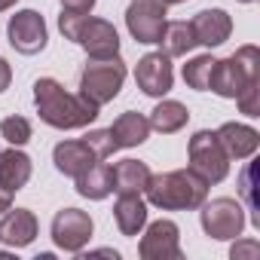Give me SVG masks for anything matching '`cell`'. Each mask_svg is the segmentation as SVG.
I'll return each mask as SVG.
<instances>
[{"label": "cell", "instance_id": "cell-23", "mask_svg": "<svg viewBox=\"0 0 260 260\" xmlns=\"http://www.w3.org/2000/svg\"><path fill=\"white\" fill-rule=\"evenodd\" d=\"M159 46L169 58H181L187 55L193 46H196V37H193V28L190 22H166L162 34H159Z\"/></svg>", "mask_w": 260, "mask_h": 260}, {"label": "cell", "instance_id": "cell-8", "mask_svg": "<svg viewBox=\"0 0 260 260\" xmlns=\"http://www.w3.org/2000/svg\"><path fill=\"white\" fill-rule=\"evenodd\" d=\"M92 239V217L80 208H61L52 217V242L68 251V254H80Z\"/></svg>", "mask_w": 260, "mask_h": 260}, {"label": "cell", "instance_id": "cell-5", "mask_svg": "<svg viewBox=\"0 0 260 260\" xmlns=\"http://www.w3.org/2000/svg\"><path fill=\"white\" fill-rule=\"evenodd\" d=\"M187 156H190V169L205 181V184H220L226 175H230V156L226 150L220 147L217 135L202 128L190 138V147H187Z\"/></svg>", "mask_w": 260, "mask_h": 260}, {"label": "cell", "instance_id": "cell-30", "mask_svg": "<svg viewBox=\"0 0 260 260\" xmlns=\"http://www.w3.org/2000/svg\"><path fill=\"white\" fill-rule=\"evenodd\" d=\"M260 254V245L254 242V239H245V242H236L233 248H230V257L233 260H254Z\"/></svg>", "mask_w": 260, "mask_h": 260}, {"label": "cell", "instance_id": "cell-14", "mask_svg": "<svg viewBox=\"0 0 260 260\" xmlns=\"http://www.w3.org/2000/svg\"><path fill=\"white\" fill-rule=\"evenodd\" d=\"M37 239V214L31 208H7L0 220V242L10 248H28Z\"/></svg>", "mask_w": 260, "mask_h": 260}, {"label": "cell", "instance_id": "cell-17", "mask_svg": "<svg viewBox=\"0 0 260 260\" xmlns=\"http://www.w3.org/2000/svg\"><path fill=\"white\" fill-rule=\"evenodd\" d=\"M31 156L22 153L19 147L13 150H0V190L7 193H19L28 181H31Z\"/></svg>", "mask_w": 260, "mask_h": 260}, {"label": "cell", "instance_id": "cell-3", "mask_svg": "<svg viewBox=\"0 0 260 260\" xmlns=\"http://www.w3.org/2000/svg\"><path fill=\"white\" fill-rule=\"evenodd\" d=\"M257 77H260V52H257V46H242L230 58L214 61L208 89L220 98H236L245 86L260 83Z\"/></svg>", "mask_w": 260, "mask_h": 260}, {"label": "cell", "instance_id": "cell-2", "mask_svg": "<svg viewBox=\"0 0 260 260\" xmlns=\"http://www.w3.org/2000/svg\"><path fill=\"white\" fill-rule=\"evenodd\" d=\"M208 187L193 169H178V172H162L150 175L144 193L153 208L162 211H193L208 199Z\"/></svg>", "mask_w": 260, "mask_h": 260}, {"label": "cell", "instance_id": "cell-28", "mask_svg": "<svg viewBox=\"0 0 260 260\" xmlns=\"http://www.w3.org/2000/svg\"><path fill=\"white\" fill-rule=\"evenodd\" d=\"M260 89H257V83H251V86H245L239 95H236V104H239V110L245 113V116H260Z\"/></svg>", "mask_w": 260, "mask_h": 260}, {"label": "cell", "instance_id": "cell-10", "mask_svg": "<svg viewBox=\"0 0 260 260\" xmlns=\"http://www.w3.org/2000/svg\"><path fill=\"white\" fill-rule=\"evenodd\" d=\"M138 254L144 260H181V230L175 220H153L141 236Z\"/></svg>", "mask_w": 260, "mask_h": 260}, {"label": "cell", "instance_id": "cell-9", "mask_svg": "<svg viewBox=\"0 0 260 260\" xmlns=\"http://www.w3.org/2000/svg\"><path fill=\"white\" fill-rule=\"evenodd\" d=\"M125 28L138 43H159L166 28V7L159 0H132L125 10Z\"/></svg>", "mask_w": 260, "mask_h": 260}, {"label": "cell", "instance_id": "cell-1", "mask_svg": "<svg viewBox=\"0 0 260 260\" xmlns=\"http://www.w3.org/2000/svg\"><path fill=\"white\" fill-rule=\"evenodd\" d=\"M34 104L37 113L46 125L52 128H86L89 122L98 119V104L86 101L83 95H71L64 92V86L52 77H40L34 83Z\"/></svg>", "mask_w": 260, "mask_h": 260}, {"label": "cell", "instance_id": "cell-22", "mask_svg": "<svg viewBox=\"0 0 260 260\" xmlns=\"http://www.w3.org/2000/svg\"><path fill=\"white\" fill-rule=\"evenodd\" d=\"M187 119H190V110L181 104V101H175V98H166V101H159L153 110H150V128H156L159 135H175V132H181V128L187 125Z\"/></svg>", "mask_w": 260, "mask_h": 260}, {"label": "cell", "instance_id": "cell-4", "mask_svg": "<svg viewBox=\"0 0 260 260\" xmlns=\"http://www.w3.org/2000/svg\"><path fill=\"white\" fill-rule=\"evenodd\" d=\"M125 83V64L119 55L113 58H92L86 68H83V77H80V95L98 107H104L107 101H113L119 95Z\"/></svg>", "mask_w": 260, "mask_h": 260}, {"label": "cell", "instance_id": "cell-32", "mask_svg": "<svg viewBox=\"0 0 260 260\" xmlns=\"http://www.w3.org/2000/svg\"><path fill=\"white\" fill-rule=\"evenodd\" d=\"M10 80H13V68H10L7 58H0V92L10 89Z\"/></svg>", "mask_w": 260, "mask_h": 260}, {"label": "cell", "instance_id": "cell-6", "mask_svg": "<svg viewBox=\"0 0 260 260\" xmlns=\"http://www.w3.org/2000/svg\"><path fill=\"white\" fill-rule=\"evenodd\" d=\"M202 230L205 236L217 239V242H226V239H239L242 230H245V208L230 199V196H217V199H205L202 205Z\"/></svg>", "mask_w": 260, "mask_h": 260}, {"label": "cell", "instance_id": "cell-33", "mask_svg": "<svg viewBox=\"0 0 260 260\" xmlns=\"http://www.w3.org/2000/svg\"><path fill=\"white\" fill-rule=\"evenodd\" d=\"M7 208H13V193H7V190H0V214H4Z\"/></svg>", "mask_w": 260, "mask_h": 260}, {"label": "cell", "instance_id": "cell-20", "mask_svg": "<svg viewBox=\"0 0 260 260\" xmlns=\"http://www.w3.org/2000/svg\"><path fill=\"white\" fill-rule=\"evenodd\" d=\"M110 169H113V193H119V196L144 193V187H147V181L153 175L147 169V162H141V159H122V162H116Z\"/></svg>", "mask_w": 260, "mask_h": 260}, {"label": "cell", "instance_id": "cell-31", "mask_svg": "<svg viewBox=\"0 0 260 260\" xmlns=\"http://www.w3.org/2000/svg\"><path fill=\"white\" fill-rule=\"evenodd\" d=\"M95 0H61V10H71V13H92Z\"/></svg>", "mask_w": 260, "mask_h": 260}, {"label": "cell", "instance_id": "cell-35", "mask_svg": "<svg viewBox=\"0 0 260 260\" xmlns=\"http://www.w3.org/2000/svg\"><path fill=\"white\" fill-rule=\"evenodd\" d=\"M162 7H175V4H187V0H159Z\"/></svg>", "mask_w": 260, "mask_h": 260}, {"label": "cell", "instance_id": "cell-36", "mask_svg": "<svg viewBox=\"0 0 260 260\" xmlns=\"http://www.w3.org/2000/svg\"><path fill=\"white\" fill-rule=\"evenodd\" d=\"M239 4H254V0H239Z\"/></svg>", "mask_w": 260, "mask_h": 260}, {"label": "cell", "instance_id": "cell-16", "mask_svg": "<svg viewBox=\"0 0 260 260\" xmlns=\"http://www.w3.org/2000/svg\"><path fill=\"white\" fill-rule=\"evenodd\" d=\"M52 162H55V169H58L61 175L80 178L86 169H92V166L98 162V156L92 153V147H89L86 141H61V144H55V150H52Z\"/></svg>", "mask_w": 260, "mask_h": 260}, {"label": "cell", "instance_id": "cell-24", "mask_svg": "<svg viewBox=\"0 0 260 260\" xmlns=\"http://www.w3.org/2000/svg\"><path fill=\"white\" fill-rule=\"evenodd\" d=\"M214 55H196L184 64V83L196 92H208V80H211V71H214Z\"/></svg>", "mask_w": 260, "mask_h": 260}, {"label": "cell", "instance_id": "cell-15", "mask_svg": "<svg viewBox=\"0 0 260 260\" xmlns=\"http://www.w3.org/2000/svg\"><path fill=\"white\" fill-rule=\"evenodd\" d=\"M214 135H217V141H220V147L226 150L230 159H251L260 147L257 128H251L245 122H223Z\"/></svg>", "mask_w": 260, "mask_h": 260}, {"label": "cell", "instance_id": "cell-27", "mask_svg": "<svg viewBox=\"0 0 260 260\" xmlns=\"http://www.w3.org/2000/svg\"><path fill=\"white\" fill-rule=\"evenodd\" d=\"M86 19H89V13H71V10H61V16H58V31L64 34V40H74V43H77L80 28H83Z\"/></svg>", "mask_w": 260, "mask_h": 260}, {"label": "cell", "instance_id": "cell-21", "mask_svg": "<svg viewBox=\"0 0 260 260\" xmlns=\"http://www.w3.org/2000/svg\"><path fill=\"white\" fill-rule=\"evenodd\" d=\"M74 181H77V193L83 199H92V202L107 199L113 193V169L107 162H101V159L92 169H86L80 178H74Z\"/></svg>", "mask_w": 260, "mask_h": 260}, {"label": "cell", "instance_id": "cell-18", "mask_svg": "<svg viewBox=\"0 0 260 260\" xmlns=\"http://www.w3.org/2000/svg\"><path fill=\"white\" fill-rule=\"evenodd\" d=\"M113 220H116L122 236H138L147 226V202L141 199V193L119 196L113 205Z\"/></svg>", "mask_w": 260, "mask_h": 260}, {"label": "cell", "instance_id": "cell-19", "mask_svg": "<svg viewBox=\"0 0 260 260\" xmlns=\"http://www.w3.org/2000/svg\"><path fill=\"white\" fill-rule=\"evenodd\" d=\"M110 135H113L116 150H119V147H138V144H144L147 135H150V122H147L144 113L125 110V113H119V116L113 119Z\"/></svg>", "mask_w": 260, "mask_h": 260}, {"label": "cell", "instance_id": "cell-26", "mask_svg": "<svg viewBox=\"0 0 260 260\" xmlns=\"http://www.w3.org/2000/svg\"><path fill=\"white\" fill-rule=\"evenodd\" d=\"M83 141L92 147V153H95L98 159H107V156H113V153H116V144H113L110 128H92V132H89Z\"/></svg>", "mask_w": 260, "mask_h": 260}, {"label": "cell", "instance_id": "cell-12", "mask_svg": "<svg viewBox=\"0 0 260 260\" xmlns=\"http://www.w3.org/2000/svg\"><path fill=\"white\" fill-rule=\"evenodd\" d=\"M77 43L86 49L89 58H113V55H119V34L107 19L89 16L83 22V28H80Z\"/></svg>", "mask_w": 260, "mask_h": 260}, {"label": "cell", "instance_id": "cell-34", "mask_svg": "<svg viewBox=\"0 0 260 260\" xmlns=\"http://www.w3.org/2000/svg\"><path fill=\"white\" fill-rule=\"evenodd\" d=\"M19 4V0H0V13H7V10H13Z\"/></svg>", "mask_w": 260, "mask_h": 260}, {"label": "cell", "instance_id": "cell-7", "mask_svg": "<svg viewBox=\"0 0 260 260\" xmlns=\"http://www.w3.org/2000/svg\"><path fill=\"white\" fill-rule=\"evenodd\" d=\"M7 37H10V46L22 55H37L46 49V22L37 10H19L16 16H10V25H7Z\"/></svg>", "mask_w": 260, "mask_h": 260}, {"label": "cell", "instance_id": "cell-11", "mask_svg": "<svg viewBox=\"0 0 260 260\" xmlns=\"http://www.w3.org/2000/svg\"><path fill=\"white\" fill-rule=\"evenodd\" d=\"M135 83L144 95L150 98H162L172 92V83H175V71H172V61L166 52H147L138 64H135Z\"/></svg>", "mask_w": 260, "mask_h": 260}, {"label": "cell", "instance_id": "cell-25", "mask_svg": "<svg viewBox=\"0 0 260 260\" xmlns=\"http://www.w3.org/2000/svg\"><path fill=\"white\" fill-rule=\"evenodd\" d=\"M0 135H4L13 147H22L31 141V122L25 116H7L0 122Z\"/></svg>", "mask_w": 260, "mask_h": 260}, {"label": "cell", "instance_id": "cell-29", "mask_svg": "<svg viewBox=\"0 0 260 260\" xmlns=\"http://www.w3.org/2000/svg\"><path fill=\"white\" fill-rule=\"evenodd\" d=\"M251 175H254V162H248L245 166V172H242V196H245V202H248V211H254V220L260 223V211H257V202H254V184H251Z\"/></svg>", "mask_w": 260, "mask_h": 260}, {"label": "cell", "instance_id": "cell-13", "mask_svg": "<svg viewBox=\"0 0 260 260\" xmlns=\"http://www.w3.org/2000/svg\"><path fill=\"white\" fill-rule=\"evenodd\" d=\"M190 28H193L196 46L214 49V46H220V43L230 40V34H233V19H230V13H223V10H202V13L193 16Z\"/></svg>", "mask_w": 260, "mask_h": 260}]
</instances>
